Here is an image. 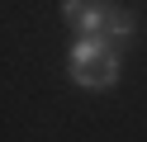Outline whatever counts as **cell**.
Masks as SVG:
<instances>
[{
    "label": "cell",
    "instance_id": "cell-1",
    "mask_svg": "<svg viewBox=\"0 0 147 142\" xmlns=\"http://www.w3.org/2000/svg\"><path fill=\"white\" fill-rule=\"evenodd\" d=\"M67 66H71V81L86 90H109L119 81V52L105 38H76L67 52Z\"/></svg>",
    "mask_w": 147,
    "mask_h": 142
},
{
    "label": "cell",
    "instance_id": "cell-2",
    "mask_svg": "<svg viewBox=\"0 0 147 142\" xmlns=\"http://www.w3.org/2000/svg\"><path fill=\"white\" fill-rule=\"evenodd\" d=\"M109 9L105 0H62V19L76 24V38H100L109 28Z\"/></svg>",
    "mask_w": 147,
    "mask_h": 142
},
{
    "label": "cell",
    "instance_id": "cell-3",
    "mask_svg": "<svg viewBox=\"0 0 147 142\" xmlns=\"http://www.w3.org/2000/svg\"><path fill=\"white\" fill-rule=\"evenodd\" d=\"M138 33V14L133 9H109V28H105V38H119V43H128V38Z\"/></svg>",
    "mask_w": 147,
    "mask_h": 142
}]
</instances>
